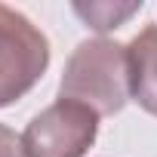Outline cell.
Wrapping results in <instances>:
<instances>
[{
	"mask_svg": "<svg viewBox=\"0 0 157 157\" xmlns=\"http://www.w3.org/2000/svg\"><path fill=\"white\" fill-rule=\"evenodd\" d=\"M59 99L80 102L99 117L120 114L129 102V52L123 43L93 37L77 43L65 62Z\"/></svg>",
	"mask_w": 157,
	"mask_h": 157,
	"instance_id": "1",
	"label": "cell"
},
{
	"mask_svg": "<svg viewBox=\"0 0 157 157\" xmlns=\"http://www.w3.org/2000/svg\"><path fill=\"white\" fill-rule=\"evenodd\" d=\"M49 68L46 34L19 10L0 3V108L28 96Z\"/></svg>",
	"mask_w": 157,
	"mask_h": 157,
	"instance_id": "2",
	"label": "cell"
},
{
	"mask_svg": "<svg viewBox=\"0 0 157 157\" xmlns=\"http://www.w3.org/2000/svg\"><path fill=\"white\" fill-rule=\"evenodd\" d=\"M99 136V114L80 102L56 99L22 132L25 157H83Z\"/></svg>",
	"mask_w": 157,
	"mask_h": 157,
	"instance_id": "3",
	"label": "cell"
},
{
	"mask_svg": "<svg viewBox=\"0 0 157 157\" xmlns=\"http://www.w3.org/2000/svg\"><path fill=\"white\" fill-rule=\"evenodd\" d=\"M129 99L157 117V25H145L129 43Z\"/></svg>",
	"mask_w": 157,
	"mask_h": 157,
	"instance_id": "4",
	"label": "cell"
},
{
	"mask_svg": "<svg viewBox=\"0 0 157 157\" xmlns=\"http://www.w3.org/2000/svg\"><path fill=\"white\" fill-rule=\"evenodd\" d=\"M145 3H74V13L80 16L93 31L105 34V31H114L120 28L129 16H136Z\"/></svg>",
	"mask_w": 157,
	"mask_h": 157,
	"instance_id": "5",
	"label": "cell"
},
{
	"mask_svg": "<svg viewBox=\"0 0 157 157\" xmlns=\"http://www.w3.org/2000/svg\"><path fill=\"white\" fill-rule=\"evenodd\" d=\"M0 157H25L22 154V136H16L6 123H0Z\"/></svg>",
	"mask_w": 157,
	"mask_h": 157,
	"instance_id": "6",
	"label": "cell"
}]
</instances>
